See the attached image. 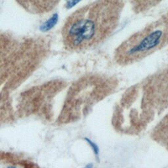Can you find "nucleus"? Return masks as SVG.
Listing matches in <instances>:
<instances>
[{
	"label": "nucleus",
	"instance_id": "obj_1",
	"mask_svg": "<svg viewBox=\"0 0 168 168\" xmlns=\"http://www.w3.org/2000/svg\"><path fill=\"white\" fill-rule=\"evenodd\" d=\"M122 0H96L69 17L62 28L65 47L81 51L100 43L116 27Z\"/></svg>",
	"mask_w": 168,
	"mask_h": 168
},
{
	"label": "nucleus",
	"instance_id": "obj_8",
	"mask_svg": "<svg viewBox=\"0 0 168 168\" xmlns=\"http://www.w3.org/2000/svg\"><path fill=\"white\" fill-rule=\"evenodd\" d=\"M7 168H17L15 166H9L7 167Z\"/></svg>",
	"mask_w": 168,
	"mask_h": 168
},
{
	"label": "nucleus",
	"instance_id": "obj_6",
	"mask_svg": "<svg viewBox=\"0 0 168 168\" xmlns=\"http://www.w3.org/2000/svg\"><path fill=\"white\" fill-rule=\"evenodd\" d=\"M79 1H80V0H71L70 4H69V6H73L74 5H75L76 3H77Z\"/></svg>",
	"mask_w": 168,
	"mask_h": 168
},
{
	"label": "nucleus",
	"instance_id": "obj_7",
	"mask_svg": "<svg viewBox=\"0 0 168 168\" xmlns=\"http://www.w3.org/2000/svg\"><path fill=\"white\" fill-rule=\"evenodd\" d=\"M84 168H93V164H88V165H87Z\"/></svg>",
	"mask_w": 168,
	"mask_h": 168
},
{
	"label": "nucleus",
	"instance_id": "obj_5",
	"mask_svg": "<svg viewBox=\"0 0 168 168\" xmlns=\"http://www.w3.org/2000/svg\"><path fill=\"white\" fill-rule=\"evenodd\" d=\"M84 139H85L86 141L88 143V144L90 145V146L91 147V149H93L94 153H95V154L96 156H98V154H99V149H98V146L95 144V142H93L91 140H90V139H89V138L85 137V138H84Z\"/></svg>",
	"mask_w": 168,
	"mask_h": 168
},
{
	"label": "nucleus",
	"instance_id": "obj_3",
	"mask_svg": "<svg viewBox=\"0 0 168 168\" xmlns=\"http://www.w3.org/2000/svg\"><path fill=\"white\" fill-rule=\"evenodd\" d=\"M19 6L34 14H42L50 12L60 0H16Z\"/></svg>",
	"mask_w": 168,
	"mask_h": 168
},
{
	"label": "nucleus",
	"instance_id": "obj_2",
	"mask_svg": "<svg viewBox=\"0 0 168 168\" xmlns=\"http://www.w3.org/2000/svg\"><path fill=\"white\" fill-rule=\"evenodd\" d=\"M168 42V14L135 34L118 48L116 58L130 62L149 55Z\"/></svg>",
	"mask_w": 168,
	"mask_h": 168
},
{
	"label": "nucleus",
	"instance_id": "obj_4",
	"mask_svg": "<svg viewBox=\"0 0 168 168\" xmlns=\"http://www.w3.org/2000/svg\"><path fill=\"white\" fill-rule=\"evenodd\" d=\"M57 21V15H54L52 18L49 20L47 22H46L44 25L42 26V30H49V29H51L53 26L55 25Z\"/></svg>",
	"mask_w": 168,
	"mask_h": 168
}]
</instances>
